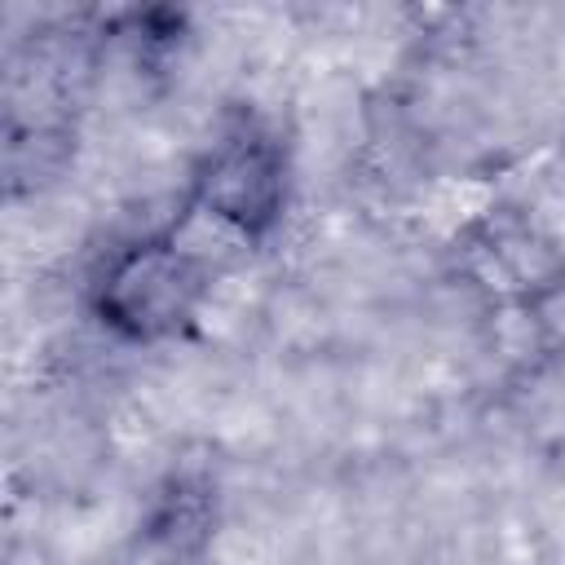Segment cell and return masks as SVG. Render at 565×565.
Returning <instances> with one entry per match:
<instances>
[{"label":"cell","mask_w":565,"mask_h":565,"mask_svg":"<svg viewBox=\"0 0 565 565\" xmlns=\"http://www.w3.org/2000/svg\"><path fill=\"white\" fill-rule=\"evenodd\" d=\"M199 274L185 252L172 243H137L115 256L110 274L102 278V313L115 327H128L132 335L141 331H168L172 322L185 318Z\"/></svg>","instance_id":"obj_1"},{"label":"cell","mask_w":565,"mask_h":565,"mask_svg":"<svg viewBox=\"0 0 565 565\" xmlns=\"http://www.w3.org/2000/svg\"><path fill=\"white\" fill-rule=\"evenodd\" d=\"M199 199L207 216L243 234L269 225L282 199V154L256 128H238L221 137L199 172Z\"/></svg>","instance_id":"obj_2"}]
</instances>
